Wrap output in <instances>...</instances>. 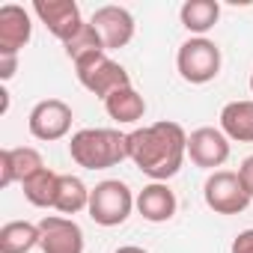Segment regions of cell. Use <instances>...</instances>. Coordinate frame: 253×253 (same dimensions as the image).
I'll use <instances>...</instances> for the list:
<instances>
[{"mask_svg":"<svg viewBox=\"0 0 253 253\" xmlns=\"http://www.w3.org/2000/svg\"><path fill=\"white\" fill-rule=\"evenodd\" d=\"M36 18L48 27L51 36H57L60 42H69L86 21L81 18V6L75 0H36L33 3Z\"/></svg>","mask_w":253,"mask_h":253,"instance_id":"10","label":"cell"},{"mask_svg":"<svg viewBox=\"0 0 253 253\" xmlns=\"http://www.w3.org/2000/svg\"><path fill=\"white\" fill-rule=\"evenodd\" d=\"M104 110H107V116H110L113 122H119V125H134V122H140L143 113H146V98H143L134 86H122V89H116L113 95L104 98Z\"/></svg>","mask_w":253,"mask_h":253,"instance_id":"16","label":"cell"},{"mask_svg":"<svg viewBox=\"0 0 253 253\" xmlns=\"http://www.w3.org/2000/svg\"><path fill=\"white\" fill-rule=\"evenodd\" d=\"M134 194L131 188L119 182V179H104L89 191V209L86 214L98 223V226H119L128 220V214L134 211Z\"/></svg>","mask_w":253,"mask_h":253,"instance_id":"3","label":"cell"},{"mask_svg":"<svg viewBox=\"0 0 253 253\" xmlns=\"http://www.w3.org/2000/svg\"><path fill=\"white\" fill-rule=\"evenodd\" d=\"M238 179H241L244 191H247L250 200H253V155H247V158L241 161V167H238Z\"/></svg>","mask_w":253,"mask_h":253,"instance_id":"23","label":"cell"},{"mask_svg":"<svg viewBox=\"0 0 253 253\" xmlns=\"http://www.w3.org/2000/svg\"><path fill=\"white\" fill-rule=\"evenodd\" d=\"M42 167H45V161H42L39 149H33V146L0 149V188H9L15 182H24V179H30Z\"/></svg>","mask_w":253,"mask_h":253,"instance_id":"13","label":"cell"},{"mask_svg":"<svg viewBox=\"0 0 253 253\" xmlns=\"http://www.w3.org/2000/svg\"><path fill=\"white\" fill-rule=\"evenodd\" d=\"M75 72H78V81L84 89H89L95 98H107L113 95L116 89L122 86H131V78L116 60H110L107 54H95V57H86L81 63H75Z\"/></svg>","mask_w":253,"mask_h":253,"instance_id":"5","label":"cell"},{"mask_svg":"<svg viewBox=\"0 0 253 253\" xmlns=\"http://www.w3.org/2000/svg\"><path fill=\"white\" fill-rule=\"evenodd\" d=\"M69 155L84 170H107L128 158V134L116 128H81L69 140Z\"/></svg>","mask_w":253,"mask_h":253,"instance_id":"2","label":"cell"},{"mask_svg":"<svg viewBox=\"0 0 253 253\" xmlns=\"http://www.w3.org/2000/svg\"><path fill=\"white\" fill-rule=\"evenodd\" d=\"M113 253H149V250H143V247H137V244H125V247H119V250H113Z\"/></svg>","mask_w":253,"mask_h":253,"instance_id":"25","label":"cell"},{"mask_svg":"<svg viewBox=\"0 0 253 253\" xmlns=\"http://www.w3.org/2000/svg\"><path fill=\"white\" fill-rule=\"evenodd\" d=\"M18 69V57L15 54H6V57H0V81H9Z\"/></svg>","mask_w":253,"mask_h":253,"instance_id":"24","label":"cell"},{"mask_svg":"<svg viewBox=\"0 0 253 253\" xmlns=\"http://www.w3.org/2000/svg\"><path fill=\"white\" fill-rule=\"evenodd\" d=\"M63 51H66V57L72 60V63H81V60H86V57H95V54H107L104 51V42H101V36L95 33V27L86 21L69 42H63Z\"/></svg>","mask_w":253,"mask_h":253,"instance_id":"21","label":"cell"},{"mask_svg":"<svg viewBox=\"0 0 253 253\" xmlns=\"http://www.w3.org/2000/svg\"><path fill=\"white\" fill-rule=\"evenodd\" d=\"M33 36V24H30V12L18 3H3L0 6V57L15 54L30 42Z\"/></svg>","mask_w":253,"mask_h":253,"instance_id":"12","label":"cell"},{"mask_svg":"<svg viewBox=\"0 0 253 253\" xmlns=\"http://www.w3.org/2000/svg\"><path fill=\"white\" fill-rule=\"evenodd\" d=\"M89 191L84 185V179L72 176V173H60V191H57V203L54 209L66 217V214H78V211H86L89 209Z\"/></svg>","mask_w":253,"mask_h":253,"instance_id":"20","label":"cell"},{"mask_svg":"<svg viewBox=\"0 0 253 253\" xmlns=\"http://www.w3.org/2000/svg\"><path fill=\"white\" fill-rule=\"evenodd\" d=\"M42 253H84V229L63 214H45L39 220Z\"/></svg>","mask_w":253,"mask_h":253,"instance_id":"9","label":"cell"},{"mask_svg":"<svg viewBox=\"0 0 253 253\" xmlns=\"http://www.w3.org/2000/svg\"><path fill=\"white\" fill-rule=\"evenodd\" d=\"M134 209H137L140 217L149 220V223H167V220L176 214L179 200H176V194H173V188H170L167 182H152V185H146V188L137 194Z\"/></svg>","mask_w":253,"mask_h":253,"instance_id":"14","label":"cell"},{"mask_svg":"<svg viewBox=\"0 0 253 253\" xmlns=\"http://www.w3.org/2000/svg\"><path fill=\"white\" fill-rule=\"evenodd\" d=\"M188 158L203 167V170H217L226 164L229 158V137L220 128H211V125H203V128L188 134Z\"/></svg>","mask_w":253,"mask_h":253,"instance_id":"11","label":"cell"},{"mask_svg":"<svg viewBox=\"0 0 253 253\" xmlns=\"http://www.w3.org/2000/svg\"><path fill=\"white\" fill-rule=\"evenodd\" d=\"M250 92H253V75H250Z\"/></svg>","mask_w":253,"mask_h":253,"instance_id":"26","label":"cell"},{"mask_svg":"<svg viewBox=\"0 0 253 253\" xmlns=\"http://www.w3.org/2000/svg\"><path fill=\"white\" fill-rule=\"evenodd\" d=\"M229 253H253V229H241V232L232 238Z\"/></svg>","mask_w":253,"mask_h":253,"instance_id":"22","label":"cell"},{"mask_svg":"<svg viewBox=\"0 0 253 253\" xmlns=\"http://www.w3.org/2000/svg\"><path fill=\"white\" fill-rule=\"evenodd\" d=\"M188 155V134L179 122L161 119L128 134V161L137 164L152 182H167L182 170Z\"/></svg>","mask_w":253,"mask_h":253,"instance_id":"1","label":"cell"},{"mask_svg":"<svg viewBox=\"0 0 253 253\" xmlns=\"http://www.w3.org/2000/svg\"><path fill=\"white\" fill-rule=\"evenodd\" d=\"M220 18V3L217 0H185L182 9H179V21L188 33L203 36L209 33Z\"/></svg>","mask_w":253,"mask_h":253,"instance_id":"17","label":"cell"},{"mask_svg":"<svg viewBox=\"0 0 253 253\" xmlns=\"http://www.w3.org/2000/svg\"><path fill=\"white\" fill-rule=\"evenodd\" d=\"M89 24L95 27V33L101 36L104 42V51H116V48H125L131 39H134V15L125 9V6H98L89 18Z\"/></svg>","mask_w":253,"mask_h":253,"instance_id":"8","label":"cell"},{"mask_svg":"<svg viewBox=\"0 0 253 253\" xmlns=\"http://www.w3.org/2000/svg\"><path fill=\"white\" fill-rule=\"evenodd\" d=\"M203 200L214 214H241L250 206V194L244 191L238 173H232V170L209 173V179L203 185Z\"/></svg>","mask_w":253,"mask_h":253,"instance_id":"6","label":"cell"},{"mask_svg":"<svg viewBox=\"0 0 253 253\" xmlns=\"http://www.w3.org/2000/svg\"><path fill=\"white\" fill-rule=\"evenodd\" d=\"M220 131L235 143H253V98L229 101L220 110Z\"/></svg>","mask_w":253,"mask_h":253,"instance_id":"15","label":"cell"},{"mask_svg":"<svg viewBox=\"0 0 253 253\" xmlns=\"http://www.w3.org/2000/svg\"><path fill=\"white\" fill-rule=\"evenodd\" d=\"M39 223L30 220H9L0 226V253H30L39 247Z\"/></svg>","mask_w":253,"mask_h":253,"instance_id":"18","label":"cell"},{"mask_svg":"<svg viewBox=\"0 0 253 253\" xmlns=\"http://www.w3.org/2000/svg\"><path fill=\"white\" fill-rule=\"evenodd\" d=\"M176 69H179V78L188 84H197V86L209 84L220 72V48L206 36H191L188 42L179 45Z\"/></svg>","mask_w":253,"mask_h":253,"instance_id":"4","label":"cell"},{"mask_svg":"<svg viewBox=\"0 0 253 253\" xmlns=\"http://www.w3.org/2000/svg\"><path fill=\"white\" fill-rule=\"evenodd\" d=\"M21 188H24V197H27L30 206H36V209H54L57 191H60V173L42 167V170H36L30 179H24Z\"/></svg>","mask_w":253,"mask_h":253,"instance_id":"19","label":"cell"},{"mask_svg":"<svg viewBox=\"0 0 253 253\" xmlns=\"http://www.w3.org/2000/svg\"><path fill=\"white\" fill-rule=\"evenodd\" d=\"M72 107L63 98H42L39 104H33L30 116H27V128L36 140L42 143H54L63 140L72 128Z\"/></svg>","mask_w":253,"mask_h":253,"instance_id":"7","label":"cell"}]
</instances>
